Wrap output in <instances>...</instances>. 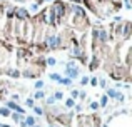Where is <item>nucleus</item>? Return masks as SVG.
<instances>
[{"mask_svg": "<svg viewBox=\"0 0 132 127\" xmlns=\"http://www.w3.org/2000/svg\"><path fill=\"white\" fill-rule=\"evenodd\" d=\"M69 75H70V77H75V75H77V70H74V69H69Z\"/></svg>", "mask_w": 132, "mask_h": 127, "instance_id": "3", "label": "nucleus"}, {"mask_svg": "<svg viewBox=\"0 0 132 127\" xmlns=\"http://www.w3.org/2000/svg\"><path fill=\"white\" fill-rule=\"evenodd\" d=\"M19 17H22V19H24V17H27V12H24V10H19Z\"/></svg>", "mask_w": 132, "mask_h": 127, "instance_id": "6", "label": "nucleus"}, {"mask_svg": "<svg viewBox=\"0 0 132 127\" xmlns=\"http://www.w3.org/2000/svg\"><path fill=\"white\" fill-rule=\"evenodd\" d=\"M0 114H2V115H8V110H5V109H0Z\"/></svg>", "mask_w": 132, "mask_h": 127, "instance_id": "9", "label": "nucleus"}, {"mask_svg": "<svg viewBox=\"0 0 132 127\" xmlns=\"http://www.w3.org/2000/svg\"><path fill=\"white\" fill-rule=\"evenodd\" d=\"M109 95H112V97H119V95H117V92H115V90H109Z\"/></svg>", "mask_w": 132, "mask_h": 127, "instance_id": "8", "label": "nucleus"}, {"mask_svg": "<svg viewBox=\"0 0 132 127\" xmlns=\"http://www.w3.org/2000/svg\"><path fill=\"white\" fill-rule=\"evenodd\" d=\"M24 124H27V126H32L35 124V121H33V117H27V122H24Z\"/></svg>", "mask_w": 132, "mask_h": 127, "instance_id": "2", "label": "nucleus"}, {"mask_svg": "<svg viewBox=\"0 0 132 127\" xmlns=\"http://www.w3.org/2000/svg\"><path fill=\"white\" fill-rule=\"evenodd\" d=\"M50 79H52V80H60V77H59L57 74H54V75H50Z\"/></svg>", "mask_w": 132, "mask_h": 127, "instance_id": "7", "label": "nucleus"}, {"mask_svg": "<svg viewBox=\"0 0 132 127\" xmlns=\"http://www.w3.org/2000/svg\"><path fill=\"white\" fill-rule=\"evenodd\" d=\"M49 42H50V45H57V38H55V37L49 38Z\"/></svg>", "mask_w": 132, "mask_h": 127, "instance_id": "5", "label": "nucleus"}, {"mask_svg": "<svg viewBox=\"0 0 132 127\" xmlns=\"http://www.w3.org/2000/svg\"><path fill=\"white\" fill-rule=\"evenodd\" d=\"M80 84H82V85H85V84H89V79H85V77H84V79H82V82H80Z\"/></svg>", "mask_w": 132, "mask_h": 127, "instance_id": "10", "label": "nucleus"}, {"mask_svg": "<svg viewBox=\"0 0 132 127\" xmlns=\"http://www.w3.org/2000/svg\"><path fill=\"white\" fill-rule=\"evenodd\" d=\"M33 110H35V114H42V109H38V107H35Z\"/></svg>", "mask_w": 132, "mask_h": 127, "instance_id": "11", "label": "nucleus"}, {"mask_svg": "<svg viewBox=\"0 0 132 127\" xmlns=\"http://www.w3.org/2000/svg\"><path fill=\"white\" fill-rule=\"evenodd\" d=\"M7 105H8L10 109H13V110H17V112H24V109H20V107H19L17 104H13V102H8Z\"/></svg>", "mask_w": 132, "mask_h": 127, "instance_id": "1", "label": "nucleus"}, {"mask_svg": "<svg viewBox=\"0 0 132 127\" xmlns=\"http://www.w3.org/2000/svg\"><path fill=\"white\" fill-rule=\"evenodd\" d=\"M60 84H64V85H69V84H70V79H60Z\"/></svg>", "mask_w": 132, "mask_h": 127, "instance_id": "4", "label": "nucleus"}]
</instances>
